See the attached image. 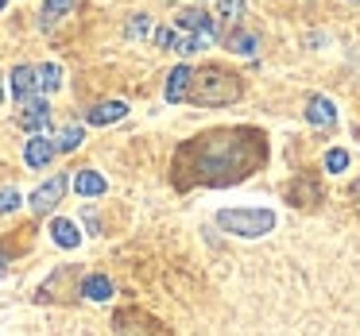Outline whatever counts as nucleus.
I'll list each match as a JSON object with an SVG mask.
<instances>
[{
	"instance_id": "nucleus-1",
	"label": "nucleus",
	"mask_w": 360,
	"mask_h": 336,
	"mask_svg": "<svg viewBox=\"0 0 360 336\" xmlns=\"http://www.w3.org/2000/svg\"><path fill=\"white\" fill-rule=\"evenodd\" d=\"M259 163H264V143L256 132H213L198 135L194 143L179 151L174 182H179V189L229 186V182L248 178Z\"/></svg>"
},
{
	"instance_id": "nucleus-2",
	"label": "nucleus",
	"mask_w": 360,
	"mask_h": 336,
	"mask_svg": "<svg viewBox=\"0 0 360 336\" xmlns=\"http://www.w3.org/2000/svg\"><path fill=\"white\" fill-rule=\"evenodd\" d=\"M240 97V81L229 78L225 70H202L194 74V81H190V97L186 101L194 105H229Z\"/></svg>"
},
{
	"instance_id": "nucleus-3",
	"label": "nucleus",
	"mask_w": 360,
	"mask_h": 336,
	"mask_svg": "<svg viewBox=\"0 0 360 336\" xmlns=\"http://www.w3.org/2000/svg\"><path fill=\"white\" fill-rule=\"evenodd\" d=\"M217 224L233 236H244V240H256V236H267L275 228V213L271 209H221Z\"/></svg>"
},
{
	"instance_id": "nucleus-4",
	"label": "nucleus",
	"mask_w": 360,
	"mask_h": 336,
	"mask_svg": "<svg viewBox=\"0 0 360 336\" xmlns=\"http://www.w3.org/2000/svg\"><path fill=\"white\" fill-rule=\"evenodd\" d=\"M66 186H70V182H66V174H55V178H51V182H43V186H39V189H35V194H32V209L39 213V217H43V213H51V209H55L58 201H63Z\"/></svg>"
},
{
	"instance_id": "nucleus-5",
	"label": "nucleus",
	"mask_w": 360,
	"mask_h": 336,
	"mask_svg": "<svg viewBox=\"0 0 360 336\" xmlns=\"http://www.w3.org/2000/svg\"><path fill=\"white\" fill-rule=\"evenodd\" d=\"M20 128L32 135H43L51 128V105L47 101H27L24 112H20Z\"/></svg>"
},
{
	"instance_id": "nucleus-6",
	"label": "nucleus",
	"mask_w": 360,
	"mask_h": 336,
	"mask_svg": "<svg viewBox=\"0 0 360 336\" xmlns=\"http://www.w3.org/2000/svg\"><path fill=\"white\" fill-rule=\"evenodd\" d=\"M179 27L186 35H205V39H217V16H210V12H198V8L182 12Z\"/></svg>"
},
{
	"instance_id": "nucleus-7",
	"label": "nucleus",
	"mask_w": 360,
	"mask_h": 336,
	"mask_svg": "<svg viewBox=\"0 0 360 336\" xmlns=\"http://www.w3.org/2000/svg\"><path fill=\"white\" fill-rule=\"evenodd\" d=\"M190 81H194V70L190 66H174L171 74H167V89H163V97L171 105H182L190 97Z\"/></svg>"
},
{
	"instance_id": "nucleus-8",
	"label": "nucleus",
	"mask_w": 360,
	"mask_h": 336,
	"mask_svg": "<svg viewBox=\"0 0 360 336\" xmlns=\"http://www.w3.org/2000/svg\"><path fill=\"white\" fill-rule=\"evenodd\" d=\"M306 120H310L314 128H333L337 124V105L329 101V97L314 93L310 101H306Z\"/></svg>"
},
{
	"instance_id": "nucleus-9",
	"label": "nucleus",
	"mask_w": 360,
	"mask_h": 336,
	"mask_svg": "<svg viewBox=\"0 0 360 336\" xmlns=\"http://www.w3.org/2000/svg\"><path fill=\"white\" fill-rule=\"evenodd\" d=\"M35 89H39L35 66H16V70H12V97L27 105V101H35Z\"/></svg>"
},
{
	"instance_id": "nucleus-10",
	"label": "nucleus",
	"mask_w": 360,
	"mask_h": 336,
	"mask_svg": "<svg viewBox=\"0 0 360 336\" xmlns=\"http://www.w3.org/2000/svg\"><path fill=\"white\" fill-rule=\"evenodd\" d=\"M55 151L58 147L47 140V135H35V140H27V147H24V163L32 166V170H43V166H51Z\"/></svg>"
},
{
	"instance_id": "nucleus-11",
	"label": "nucleus",
	"mask_w": 360,
	"mask_h": 336,
	"mask_svg": "<svg viewBox=\"0 0 360 336\" xmlns=\"http://www.w3.org/2000/svg\"><path fill=\"white\" fill-rule=\"evenodd\" d=\"M124 116H128V105L124 101H101V105H94V109L86 112V120H89V124H97V128L117 124V120H124Z\"/></svg>"
},
{
	"instance_id": "nucleus-12",
	"label": "nucleus",
	"mask_w": 360,
	"mask_h": 336,
	"mask_svg": "<svg viewBox=\"0 0 360 336\" xmlns=\"http://www.w3.org/2000/svg\"><path fill=\"white\" fill-rule=\"evenodd\" d=\"M51 240L58 243V248H78L82 243V232H78V224L74 220H66V217H58V220H51Z\"/></svg>"
},
{
	"instance_id": "nucleus-13",
	"label": "nucleus",
	"mask_w": 360,
	"mask_h": 336,
	"mask_svg": "<svg viewBox=\"0 0 360 336\" xmlns=\"http://www.w3.org/2000/svg\"><path fill=\"white\" fill-rule=\"evenodd\" d=\"M78 294H86L89 302H109L112 297V278H105V274H89V278H82Z\"/></svg>"
},
{
	"instance_id": "nucleus-14",
	"label": "nucleus",
	"mask_w": 360,
	"mask_h": 336,
	"mask_svg": "<svg viewBox=\"0 0 360 336\" xmlns=\"http://www.w3.org/2000/svg\"><path fill=\"white\" fill-rule=\"evenodd\" d=\"M74 189H78L82 197H101L105 194V178L97 170H78L74 174Z\"/></svg>"
},
{
	"instance_id": "nucleus-15",
	"label": "nucleus",
	"mask_w": 360,
	"mask_h": 336,
	"mask_svg": "<svg viewBox=\"0 0 360 336\" xmlns=\"http://www.w3.org/2000/svg\"><path fill=\"white\" fill-rule=\"evenodd\" d=\"M35 74H39V93H55V89H63V66L58 62L35 66Z\"/></svg>"
},
{
	"instance_id": "nucleus-16",
	"label": "nucleus",
	"mask_w": 360,
	"mask_h": 336,
	"mask_svg": "<svg viewBox=\"0 0 360 336\" xmlns=\"http://www.w3.org/2000/svg\"><path fill=\"white\" fill-rule=\"evenodd\" d=\"M225 47L233 51V55H240V58H252L256 47H259V39L248 35V32H233V35H225Z\"/></svg>"
},
{
	"instance_id": "nucleus-17",
	"label": "nucleus",
	"mask_w": 360,
	"mask_h": 336,
	"mask_svg": "<svg viewBox=\"0 0 360 336\" xmlns=\"http://www.w3.org/2000/svg\"><path fill=\"white\" fill-rule=\"evenodd\" d=\"M74 4H78V0H43V27H51L63 16H70Z\"/></svg>"
},
{
	"instance_id": "nucleus-18",
	"label": "nucleus",
	"mask_w": 360,
	"mask_h": 336,
	"mask_svg": "<svg viewBox=\"0 0 360 336\" xmlns=\"http://www.w3.org/2000/svg\"><path fill=\"white\" fill-rule=\"evenodd\" d=\"M82 140H86V132H82L78 124H70V128H63V132H58L55 147L58 151H74V147H82Z\"/></svg>"
},
{
	"instance_id": "nucleus-19",
	"label": "nucleus",
	"mask_w": 360,
	"mask_h": 336,
	"mask_svg": "<svg viewBox=\"0 0 360 336\" xmlns=\"http://www.w3.org/2000/svg\"><path fill=\"white\" fill-rule=\"evenodd\" d=\"M345 166H349V151L333 147V151H329V155H326V170H329V174H341Z\"/></svg>"
},
{
	"instance_id": "nucleus-20",
	"label": "nucleus",
	"mask_w": 360,
	"mask_h": 336,
	"mask_svg": "<svg viewBox=\"0 0 360 336\" xmlns=\"http://www.w3.org/2000/svg\"><path fill=\"white\" fill-rule=\"evenodd\" d=\"M124 32H128V39H143V35L151 32V20H148V16H132Z\"/></svg>"
},
{
	"instance_id": "nucleus-21",
	"label": "nucleus",
	"mask_w": 360,
	"mask_h": 336,
	"mask_svg": "<svg viewBox=\"0 0 360 336\" xmlns=\"http://www.w3.org/2000/svg\"><path fill=\"white\" fill-rule=\"evenodd\" d=\"M20 189H0V213H12V209H20Z\"/></svg>"
},
{
	"instance_id": "nucleus-22",
	"label": "nucleus",
	"mask_w": 360,
	"mask_h": 336,
	"mask_svg": "<svg viewBox=\"0 0 360 336\" xmlns=\"http://www.w3.org/2000/svg\"><path fill=\"white\" fill-rule=\"evenodd\" d=\"M155 43H159L163 51H174V47H179V35H174V27H159V32H155Z\"/></svg>"
},
{
	"instance_id": "nucleus-23",
	"label": "nucleus",
	"mask_w": 360,
	"mask_h": 336,
	"mask_svg": "<svg viewBox=\"0 0 360 336\" xmlns=\"http://www.w3.org/2000/svg\"><path fill=\"white\" fill-rule=\"evenodd\" d=\"M217 8L225 12V20H240V12H244V0H217Z\"/></svg>"
},
{
	"instance_id": "nucleus-24",
	"label": "nucleus",
	"mask_w": 360,
	"mask_h": 336,
	"mask_svg": "<svg viewBox=\"0 0 360 336\" xmlns=\"http://www.w3.org/2000/svg\"><path fill=\"white\" fill-rule=\"evenodd\" d=\"M352 197H356V205H360V182H356V186H352Z\"/></svg>"
},
{
	"instance_id": "nucleus-25",
	"label": "nucleus",
	"mask_w": 360,
	"mask_h": 336,
	"mask_svg": "<svg viewBox=\"0 0 360 336\" xmlns=\"http://www.w3.org/2000/svg\"><path fill=\"white\" fill-rule=\"evenodd\" d=\"M0 274H4V255H0Z\"/></svg>"
},
{
	"instance_id": "nucleus-26",
	"label": "nucleus",
	"mask_w": 360,
	"mask_h": 336,
	"mask_svg": "<svg viewBox=\"0 0 360 336\" xmlns=\"http://www.w3.org/2000/svg\"><path fill=\"white\" fill-rule=\"evenodd\" d=\"M4 4H8V0H0V12H4Z\"/></svg>"
},
{
	"instance_id": "nucleus-27",
	"label": "nucleus",
	"mask_w": 360,
	"mask_h": 336,
	"mask_svg": "<svg viewBox=\"0 0 360 336\" xmlns=\"http://www.w3.org/2000/svg\"><path fill=\"white\" fill-rule=\"evenodd\" d=\"M0 101H4V89H0Z\"/></svg>"
},
{
	"instance_id": "nucleus-28",
	"label": "nucleus",
	"mask_w": 360,
	"mask_h": 336,
	"mask_svg": "<svg viewBox=\"0 0 360 336\" xmlns=\"http://www.w3.org/2000/svg\"><path fill=\"white\" fill-rule=\"evenodd\" d=\"M352 4H360V0H352Z\"/></svg>"
}]
</instances>
